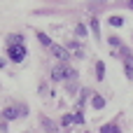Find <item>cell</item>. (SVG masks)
Returning <instances> with one entry per match:
<instances>
[{"label":"cell","instance_id":"obj_3","mask_svg":"<svg viewBox=\"0 0 133 133\" xmlns=\"http://www.w3.org/2000/svg\"><path fill=\"white\" fill-rule=\"evenodd\" d=\"M19 115H21V112H19L16 108H5V110H2V119H5V122H9V119H16Z\"/></svg>","mask_w":133,"mask_h":133},{"label":"cell","instance_id":"obj_11","mask_svg":"<svg viewBox=\"0 0 133 133\" xmlns=\"http://www.w3.org/2000/svg\"><path fill=\"white\" fill-rule=\"evenodd\" d=\"M91 33L98 37L101 35V26H98V19H91Z\"/></svg>","mask_w":133,"mask_h":133},{"label":"cell","instance_id":"obj_4","mask_svg":"<svg viewBox=\"0 0 133 133\" xmlns=\"http://www.w3.org/2000/svg\"><path fill=\"white\" fill-rule=\"evenodd\" d=\"M68 51H72V54H75V56H79V58L84 56V49H82L77 42H70V44H68Z\"/></svg>","mask_w":133,"mask_h":133},{"label":"cell","instance_id":"obj_15","mask_svg":"<svg viewBox=\"0 0 133 133\" xmlns=\"http://www.w3.org/2000/svg\"><path fill=\"white\" fill-rule=\"evenodd\" d=\"M72 122H75V117H72V115H65V117H63V126H70Z\"/></svg>","mask_w":133,"mask_h":133},{"label":"cell","instance_id":"obj_14","mask_svg":"<svg viewBox=\"0 0 133 133\" xmlns=\"http://www.w3.org/2000/svg\"><path fill=\"white\" fill-rule=\"evenodd\" d=\"M110 23H112V26H117V28H119V26H122V23H124V19H122V16H110Z\"/></svg>","mask_w":133,"mask_h":133},{"label":"cell","instance_id":"obj_8","mask_svg":"<svg viewBox=\"0 0 133 133\" xmlns=\"http://www.w3.org/2000/svg\"><path fill=\"white\" fill-rule=\"evenodd\" d=\"M37 40H40V44H44V47H51V44H54L47 33H37Z\"/></svg>","mask_w":133,"mask_h":133},{"label":"cell","instance_id":"obj_2","mask_svg":"<svg viewBox=\"0 0 133 133\" xmlns=\"http://www.w3.org/2000/svg\"><path fill=\"white\" fill-rule=\"evenodd\" d=\"M49 49H51V54H54L61 63H65V61H68V56H70V54H68V49H65V47H61V44H51Z\"/></svg>","mask_w":133,"mask_h":133},{"label":"cell","instance_id":"obj_1","mask_svg":"<svg viewBox=\"0 0 133 133\" xmlns=\"http://www.w3.org/2000/svg\"><path fill=\"white\" fill-rule=\"evenodd\" d=\"M7 54H9V58H12L14 63H21V61L26 58V47H23V44H14V47H7Z\"/></svg>","mask_w":133,"mask_h":133},{"label":"cell","instance_id":"obj_5","mask_svg":"<svg viewBox=\"0 0 133 133\" xmlns=\"http://www.w3.org/2000/svg\"><path fill=\"white\" fill-rule=\"evenodd\" d=\"M91 105H94V110H103L105 108V98L103 96H94L91 98Z\"/></svg>","mask_w":133,"mask_h":133},{"label":"cell","instance_id":"obj_19","mask_svg":"<svg viewBox=\"0 0 133 133\" xmlns=\"http://www.w3.org/2000/svg\"><path fill=\"white\" fill-rule=\"evenodd\" d=\"M26 133H30V131H26Z\"/></svg>","mask_w":133,"mask_h":133},{"label":"cell","instance_id":"obj_9","mask_svg":"<svg viewBox=\"0 0 133 133\" xmlns=\"http://www.w3.org/2000/svg\"><path fill=\"white\" fill-rule=\"evenodd\" d=\"M96 77H98V79H103V77H105V63H103V61H98V63H96Z\"/></svg>","mask_w":133,"mask_h":133},{"label":"cell","instance_id":"obj_18","mask_svg":"<svg viewBox=\"0 0 133 133\" xmlns=\"http://www.w3.org/2000/svg\"><path fill=\"white\" fill-rule=\"evenodd\" d=\"M0 68H2V61H0Z\"/></svg>","mask_w":133,"mask_h":133},{"label":"cell","instance_id":"obj_13","mask_svg":"<svg viewBox=\"0 0 133 133\" xmlns=\"http://www.w3.org/2000/svg\"><path fill=\"white\" fill-rule=\"evenodd\" d=\"M14 44H23V37L21 35H12L9 37V47H14Z\"/></svg>","mask_w":133,"mask_h":133},{"label":"cell","instance_id":"obj_6","mask_svg":"<svg viewBox=\"0 0 133 133\" xmlns=\"http://www.w3.org/2000/svg\"><path fill=\"white\" fill-rule=\"evenodd\" d=\"M42 126L47 129V133H58V131H56V126H54V122H51L49 117H42Z\"/></svg>","mask_w":133,"mask_h":133},{"label":"cell","instance_id":"obj_7","mask_svg":"<svg viewBox=\"0 0 133 133\" xmlns=\"http://www.w3.org/2000/svg\"><path fill=\"white\" fill-rule=\"evenodd\" d=\"M124 70H126V77H129V79H133V56H129V58H126Z\"/></svg>","mask_w":133,"mask_h":133},{"label":"cell","instance_id":"obj_10","mask_svg":"<svg viewBox=\"0 0 133 133\" xmlns=\"http://www.w3.org/2000/svg\"><path fill=\"white\" fill-rule=\"evenodd\" d=\"M101 133H119V129H117L115 124H105V126L101 129Z\"/></svg>","mask_w":133,"mask_h":133},{"label":"cell","instance_id":"obj_12","mask_svg":"<svg viewBox=\"0 0 133 133\" xmlns=\"http://www.w3.org/2000/svg\"><path fill=\"white\" fill-rule=\"evenodd\" d=\"M75 33H77L79 37H84V35H87V26H84V23H77V26H75Z\"/></svg>","mask_w":133,"mask_h":133},{"label":"cell","instance_id":"obj_17","mask_svg":"<svg viewBox=\"0 0 133 133\" xmlns=\"http://www.w3.org/2000/svg\"><path fill=\"white\" fill-rule=\"evenodd\" d=\"M129 7H131V9H133V0H129Z\"/></svg>","mask_w":133,"mask_h":133},{"label":"cell","instance_id":"obj_16","mask_svg":"<svg viewBox=\"0 0 133 133\" xmlns=\"http://www.w3.org/2000/svg\"><path fill=\"white\" fill-rule=\"evenodd\" d=\"M75 122H77V124H84V115L77 112V115H75Z\"/></svg>","mask_w":133,"mask_h":133}]
</instances>
